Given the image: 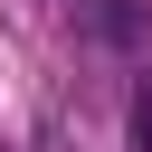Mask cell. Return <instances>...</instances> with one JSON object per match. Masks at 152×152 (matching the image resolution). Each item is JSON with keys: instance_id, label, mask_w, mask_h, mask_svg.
<instances>
[{"instance_id": "6da1fadb", "label": "cell", "mask_w": 152, "mask_h": 152, "mask_svg": "<svg viewBox=\"0 0 152 152\" xmlns=\"http://www.w3.org/2000/svg\"><path fill=\"white\" fill-rule=\"evenodd\" d=\"M133 142L152 152V86H133Z\"/></svg>"}]
</instances>
